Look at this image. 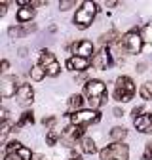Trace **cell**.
<instances>
[{
	"label": "cell",
	"mask_w": 152,
	"mask_h": 160,
	"mask_svg": "<svg viewBox=\"0 0 152 160\" xmlns=\"http://www.w3.org/2000/svg\"><path fill=\"white\" fill-rule=\"evenodd\" d=\"M34 122V116H32V111H25L23 114H21V118H19V122L13 126V130L17 132L19 128H23V126H29V124H32Z\"/></svg>",
	"instance_id": "19"
},
{
	"label": "cell",
	"mask_w": 152,
	"mask_h": 160,
	"mask_svg": "<svg viewBox=\"0 0 152 160\" xmlns=\"http://www.w3.org/2000/svg\"><path fill=\"white\" fill-rule=\"evenodd\" d=\"M135 84L129 76H120L116 80V86H114V99L116 101H129L135 95Z\"/></svg>",
	"instance_id": "2"
},
{
	"label": "cell",
	"mask_w": 152,
	"mask_h": 160,
	"mask_svg": "<svg viewBox=\"0 0 152 160\" xmlns=\"http://www.w3.org/2000/svg\"><path fill=\"white\" fill-rule=\"evenodd\" d=\"M143 160H152V141L145 145V152H143Z\"/></svg>",
	"instance_id": "30"
},
{
	"label": "cell",
	"mask_w": 152,
	"mask_h": 160,
	"mask_svg": "<svg viewBox=\"0 0 152 160\" xmlns=\"http://www.w3.org/2000/svg\"><path fill=\"white\" fill-rule=\"evenodd\" d=\"M55 122H57V118H55V116H48V118H44V126H46V128H53Z\"/></svg>",
	"instance_id": "32"
},
{
	"label": "cell",
	"mask_w": 152,
	"mask_h": 160,
	"mask_svg": "<svg viewBox=\"0 0 152 160\" xmlns=\"http://www.w3.org/2000/svg\"><path fill=\"white\" fill-rule=\"evenodd\" d=\"M44 76H48V74H46V69H44L42 65H34V67L31 69V78L34 80V82H40V80H44Z\"/></svg>",
	"instance_id": "20"
},
{
	"label": "cell",
	"mask_w": 152,
	"mask_h": 160,
	"mask_svg": "<svg viewBox=\"0 0 152 160\" xmlns=\"http://www.w3.org/2000/svg\"><path fill=\"white\" fill-rule=\"evenodd\" d=\"M23 145L19 143V141H10L8 145H6V154H12V152H17L19 149H21Z\"/></svg>",
	"instance_id": "27"
},
{
	"label": "cell",
	"mask_w": 152,
	"mask_h": 160,
	"mask_svg": "<svg viewBox=\"0 0 152 160\" xmlns=\"http://www.w3.org/2000/svg\"><path fill=\"white\" fill-rule=\"evenodd\" d=\"M34 101V90L31 84H21L19 86V92H17V103L21 107H29L31 103Z\"/></svg>",
	"instance_id": "10"
},
{
	"label": "cell",
	"mask_w": 152,
	"mask_h": 160,
	"mask_svg": "<svg viewBox=\"0 0 152 160\" xmlns=\"http://www.w3.org/2000/svg\"><path fill=\"white\" fill-rule=\"evenodd\" d=\"M101 44H107V46H112V44H118V32L116 31H108L101 36Z\"/></svg>",
	"instance_id": "21"
},
{
	"label": "cell",
	"mask_w": 152,
	"mask_h": 160,
	"mask_svg": "<svg viewBox=\"0 0 152 160\" xmlns=\"http://www.w3.org/2000/svg\"><path fill=\"white\" fill-rule=\"evenodd\" d=\"M126 135H127V130L122 128V126H114V128L110 130V139H112V143H122L124 139H126Z\"/></svg>",
	"instance_id": "14"
},
{
	"label": "cell",
	"mask_w": 152,
	"mask_h": 160,
	"mask_svg": "<svg viewBox=\"0 0 152 160\" xmlns=\"http://www.w3.org/2000/svg\"><path fill=\"white\" fill-rule=\"evenodd\" d=\"M19 92V86H17V78L15 76H4L2 80H0V93H2V97H13L17 95Z\"/></svg>",
	"instance_id": "8"
},
{
	"label": "cell",
	"mask_w": 152,
	"mask_h": 160,
	"mask_svg": "<svg viewBox=\"0 0 152 160\" xmlns=\"http://www.w3.org/2000/svg\"><path fill=\"white\" fill-rule=\"evenodd\" d=\"M10 128H12V124L10 122H2V132H0V139H2V141H6V137H8V133H10Z\"/></svg>",
	"instance_id": "29"
},
{
	"label": "cell",
	"mask_w": 152,
	"mask_h": 160,
	"mask_svg": "<svg viewBox=\"0 0 152 160\" xmlns=\"http://www.w3.org/2000/svg\"><path fill=\"white\" fill-rule=\"evenodd\" d=\"M59 72H61V65L57 63V61H53L51 65H48V67H46V74H48V76H51V78H55Z\"/></svg>",
	"instance_id": "24"
},
{
	"label": "cell",
	"mask_w": 152,
	"mask_h": 160,
	"mask_svg": "<svg viewBox=\"0 0 152 160\" xmlns=\"http://www.w3.org/2000/svg\"><path fill=\"white\" fill-rule=\"evenodd\" d=\"M4 160H23V158L19 156L17 152H12V154H6V156H4Z\"/></svg>",
	"instance_id": "34"
},
{
	"label": "cell",
	"mask_w": 152,
	"mask_h": 160,
	"mask_svg": "<svg viewBox=\"0 0 152 160\" xmlns=\"http://www.w3.org/2000/svg\"><path fill=\"white\" fill-rule=\"evenodd\" d=\"M84 93L88 99H97V97H107V84L103 80H89L84 84Z\"/></svg>",
	"instance_id": "6"
},
{
	"label": "cell",
	"mask_w": 152,
	"mask_h": 160,
	"mask_svg": "<svg viewBox=\"0 0 152 160\" xmlns=\"http://www.w3.org/2000/svg\"><path fill=\"white\" fill-rule=\"evenodd\" d=\"M17 154H19V156H21L23 160H32V158H34V154L31 152V149H29V147H25V145H23L21 149H19V151H17Z\"/></svg>",
	"instance_id": "26"
},
{
	"label": "cell",
	"mask_w": 152,
	"mask_h": 160,
	"mask_svg": "<svg viewBox=\"0 0 152 160\" xmlns=\"http://www.w3.org/2000/svg\"><path fill=\"white\" fill-rule=\"evenodd\" d=\"M122 114H124V112H122L120 109H114V116H122Z\"/></svg>",
	"instance_id": "37"
},
{
	"label": "cell",
	"mask_w": 152,
	"mask_h": 160,
	"mask_svg": "<svg viewBox=\"0 0 152 160\" xmlns=\"http://www.w3.org/2000/svg\"><path fill=\"white\" fill-rule=\"evenodd\" d=\"M143 112H145V109H143V107H135V109L131 111V114H133V120L141 118V116H143Z\"/></svg>",
	"instance_id": "33"
},
{
	"label": "cell",
	"mask_w": 152,
	"mask_h": 160,
	"mask_svg": "<svg viewBox=\"0 0 152 160\" xmlns=\"http://www.w3.org/2000/svg\"><path fill=\"white\" fill-rule=\"evenodd\" d=\"M70 160H82V158H80V156H72Z\"/></svg>",
	"instance_id": "38"
},
{
	"label": "cell",
	"mask_w": 152,
	"mask_h": 160,
	"mask_svg": "<svg viewBox=\"0 0 152 160\" xmlns=\"http://www.w3.org/2000/svg\"><path fill=\"white\" fill-rule=\"evenodd\" d=\"M4 13H6V4L0 6V15H4Z\"/></svg>",
	"instance_id": "36"
},
{
	"label": "cell",
	"mask_w": 152,
	"mask_h": 160,
	"mask_svg": "<svg viewBox=\"0 0 152 160\" xmlns=\"http://www.w3.org/2000/svg\"><path fill=\"white\" fill-rule=\"evenodd\" d=\"M122 48H124V52H127V53H141V50H143V44H145V40H143V36H141V32H137V31H129V32H126L124 36H122Z\"/></svg>",
	"instance_id": "5"
},
{
	"label": "cell",
	"mask_w": 152,
	"mask_h": 160,
	"mask_svg": "<svg viewBox=\"0 0 152 160\" xmlns=\"http://www.w3.org/2000/svg\"><path fill=\"white\" fill-rule=\"evenodd\" d=\"M32 17H34V10H32L31 6H29V8H21V10L17 12V21L23 23V25H25V23H31Z\"/></svg>",
	"instance_id": "16"
},
{
	"label": "cell",
	"mask_w": 152,
	"mask_h": 160,
	"mask_svg": "<svg viewBox=\"0 0 152 160\" xmlns=\"http://www.w3.org/2000/svg\"><path fill=\"white\" fill-rule=\"evenodd\" d=\"M97 10L99 8H97L95 2H82L78 12L74 13V25L78 29H88L93 23L95 15H97Z\"/></svg>",
	"instance_id": "1"
},
{
	"label": "cell",
	"mask_w": 152,
	"mask_h": 160,
	"mask_svg": "<svg viewBox=\"0 0 152 160\" xmlns=\"http://www.w3.org/2000/svg\"><path fill=\"white\" fill-rule=\"evenodd\" d=\"M105 99H107V97H97V99H88V101H89V107H91L93 111H97V109L105 103Z\"/></svg>",
	"instance_id": "28"
},
{
	"label": "cell",
	"mask_w": 152,
	"mask_h": 160,
	"mask_svg": "<svg viewBox=\"0 0 152 160\" xmlns=\"http://www.w3.org/2000/svg\"><path fill=\"white\" fill-rule=\"evenodd\" d=\"M82 105H84V99H82V95H78V93L70 95V99H69V111H70V114H72V112H78V111H82Z\"/></svg>",
	"instance_id": "15"
},
{
	"label": "cell",
	"mask_w": 152,
	"mask_h": 160,
	"mask_svg": "<svg viewBox=\"0 0 152 160\" xmlns=\"http://www.w3.org/2000/svg\"><path fill=\"white\" fill-rule=\"evenodd\" d=\"M91 65L95 69H99V71H107L110 65H112V59H110V53L107 48H103L99 53H95L93 59H91Z\"/></svg>",
	"instance_id": "9"
},
{
	"label": "cell",
	"mask_w": 152,
	"mask_h": 160,
	"mask_svg": "<svg viewBox=\"0 0 152 160\" xmlns=\"http://www.w3.org/2000/svg\"><path fill=\"white\" fill-rule=\"evenodd\" d=\"M70 116V124L74 126H89V124H95L101 120V112L99 111H93V109H82L78 112H72L69 114Z\"/></svg>",
	"instance_id": "3"
},
{
	"label": "cell",
	"mask_w": 152,
	"mask_h": 160,
	"mask_svg": "<svg viewBox=\"0 0 152 160\" xmlns=\"http://www.w3.org/2000/svg\"><path fill=\"white\" fill-rule=\"evenodd\" d=\"M72 6H76V0H61V2H59V8L61 10H69Z\"/></svg>",
	"instance_id": "31"
},
{
	"label": "cell",
	"mask_w": 152,
	"mask_h": 160,
	"mask_svg": "<svg viewBox=\"0 0 152 160\" xmlns=\"http://www.w3.org/2000/svg\"><path fill=\"white\" fill-rule=\"evenodd\" d=\"M141 36H143V40H145L146 44H152V23H146V25L143 27Z\"/></svg>",
	"instance_id": "23"
},
{
	"label": "cell",
	"mask_w": 152,
	"mask_h": 160,
	"mask_svg": "<svg viewBox=\"0 0 152 160\" xmlns=\"http://www.w3.org/2000/svg\"><path fill=\"white\" fill-rule=\"evenodd\" d=\"M38 61H40L38 65H42V67L46 69L48 65H51L53 61H57V59H55V55H53L50 50H42V52H40V55H38Z\"/></svg>",
	"instance_id": "17"
},
{
	"label": "cell",
	"mask_w": 152,
	"mask_h": 160,
	"mask_svg": "<svg viewBox=\"0 0 152 160\" xmlns=\"http://www.w3.org/2000/svg\"><path fill=\"white\" fill-rule=\"evenodd\" d=\"M127 156H129V147L124 145V143L107 145V147L99 152V158H101V160H127Z\"/></svg>",
	"instance_id": "4"
},
{
	"label": "cell",
	"mask_w": 152,
	"mask_h": 160,
	"mask_svg": "<svg viewBox=\"0 0 152 160\" xmlns=\"http://www.w3.org/2000/svg\"><path fill=\"white\" fill-rule=\"evenodd\" d=\"M88 67H89V59H84V57H78V55H72V57L67 59V69L69 71H80V72H84Z\"/></svg>",
	"instance_id": "12"
},
{
	"label": "cell",
	"mask_w": 152,
	"mask_h": 160,
	"mask_svg": "<svg viewBox=\"0 0 152 160\" xmlns=\"http://www.w3.org/2000/svg\"><path fill=\"white\" fill-rule=\"evenodd\" d=\"M80 147H82V152L84 154H93V152H97V147H95V141L91 137H84L82 141H80Z\"/></svg>",
	"instance_id": "18"
},
{
	"label": "cell",
	"mask_w": 152,
	"mask_h": 160,
	"mask_svg": "<svg viewBox=\"0 0 152 160\" xmlns=\"http://www.w3.org/2000/svg\"><path fill=\"white\" fill-rule=\"evenodd\" d=\"M0 67H2V69H0V71H2V72H6V71H8V67H10V63H8V59H2V63H0Z\"/></svg>",
	"instance_id": "35"
},
{
	"label": "cell",
	"mask_w": 152,
	"mask_h": 160,
	"mask_svg": "<svg viewBox=\"0 0 152 160\" xmlns=\"http://www.w3.org/2000/svg\"><path fill=\"white\" fill-rule=\"evenodd\" d=\"M139 93H141L143 99H146V101H152V82H145V84L141 86Z\"/></svg>",
	"instance_id": "22"
},
{
	"label": "cell",
	"mask_w": 152,
	"mask_h": 160,
	"mask_svg": "<svg viewBox=\"0 0 152 160\" xmlns=\"http://www.w3.org/2000/svg\"><path fill=\"white\" fill-rule=\"evenodd\" d=\"M57 139H61V133H57L55 130H50V132H48V135H46L48 145H55V143H57Z\"/></svg>",
	"instance_id": "25"
},
{
	"label": "cell",
	"mask_w": 152,
	"mask_h": 160,
	"mask_svg": "<svg viewBox=\"0 0 152 160\" xmlns=\"http://www.w3.org/2000/svg\"><path fill=\"white\" fill-rule=\"evenodd\" d=\"M93 44L89 42V40H80V42H76L72 46V53L78 55V57H84V59H89L91 53H93Z\"/></svg>",
	"instance_id": "11"
},
{
	"label": "cell",
	"mask_w": 152,
	"mask_h": 160,
	"mask_svg": "<svg viewBox=\"0 0 152 160\" xmlns=\"http://www.w3.org/2000/svg\"><path fill=\"white\" fill-rule=\"evenodd\" d=\"M82 135H84V128H82V126H74V124H70V126H67V128L63 130V133H61V141L67 143V147H72V145L76 143V139H80Z\"/></svg>",
	"instance_id": "7"
},
{
	"label": "cell",
	"mask_w": 152,
	"mask_h": 160,
	"mask_svg": "<svg viewBox=\"0 0 152 160\" xmlns=\"http://www.w3.org/2000/svg\"><path fill=\"white\" fill-rule=\"evenodd\" d=\"M133 124H135V128L143 133H152V112H145L141 118L133 120Z\"/></svg>",
	"instance_id": "13"
}]
</instances>
